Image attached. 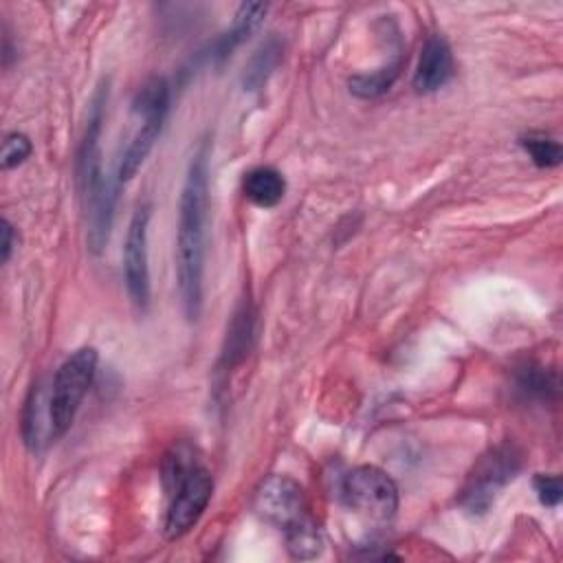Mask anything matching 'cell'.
<instances>
[{"label":"cell","mask_w":563,"mask_h":563,"mask_svg":"<svg viewBox=\"0 0 563 563\" xmlns=\"http://www.w3.org/2000/svg\"><path fill=\"white\" fill-rule=\"evenodd\" d=\"M163 489L170 500L163 533L165 539L176 541L190 533L208 511L214 493V480L203 464H197L192 472H187L183 478Z\"/></svg>","instance_id":"cell-7"},{"label":"cell","mask_w":563,"mask_h":563,"mask_svg":"<svg viewBox=\"0 0 563 563\" xmlns=\"http://www.w3.org/2000/svg\"><path fill=\"white\" fill-rule=\"evenodd\" d=\"M268 8L262 5V3H245L238 8L236 12V18H234V25L227 34H223L216 42H214V49H212V60L214 62H225L262 23V18L266 16Z\"/></svg>","instance_id":"cell-11"},{"label":"cell","mask_w":563,"mask_h":563,"mask_svg":"<svg viewBox=\"0 0 563 563\" xmlns=\"http://www.w3.org/2000/svg\"><path fill=\"white\" fill-rule=\"evenodd\" d=\"M32 150H34V146H32L27 135L10 133L5 137V141H3V154H0V165H3V170L18 167V165H23L29 159Z\"/></svg>","instance_id":"cell-20"},{"label":"cell","mask_w":563,"mask_h":563,"mask_svg":"<svg viewBox=\"0 0 563 563\" xmlns=\"http://www.w3.org/2000/svg\"><path fill=\"white\" fill-rule=\"evenodd\" d=\"M350 511L372 524H390L399 511V487L384 468L363 464L352 468L341 487Z\"/></svg>","instance_id":"cell-6"},{"label":"cell","mask_w":563,"mask_h":563,"mask_svg":"<svg viewBox=\"0 0 563 563\" xmlns=\"http://www.w3.org/2000/svg\"><path fill=\"white\" fill-rule=\"evenodd\" d=\"M98 361L100 356L96 348H79L58 367L49 392V418L53 438H60L71 429L77 410L88 388L92 386V379H96Z\"/></svg>","instance_id":"cell-5"},{"label":"cell","mask_w":563,"mask_h":563,"mask_svg":"<svg viewBox=\"0 0 563 563\" xmlns=\"http://www.w3.org/2000/svg\"><path fill=\"white\" fill-rule=\"evenodd\" d=\"M401 68H403V62L395 60L392 64L374 71V73L354 75L350 79V92L361 100H377V98L386 96V92L392 88V84L401 75Z\"/></svg>","instance_id":"cell-14"},{"label":"cell","mask_w":563,"mask_h":563,"mask_svg":"<svg viewBox=\"0 0 563 563\" xmlns=\"http://www.w3.org/2000/svg\"><path fill=\"white\" fill-rule=\"evenodd\" d=\"M520 146L524 148V152L533 159V163L537 167H556L563 159V150L561 143L546 137V135H528L520 141Z\"/></svg>","instance_id":"cell-19"},{"label":"cell","mask_w":563,"mask_h":563,"mask_svg":"<svg viewBox=\"0 0 563 563\" xmlns=\"http://www.w3.org/2000/svg\"><path fill=\"white\" fill-rule=\"evenodd\" d=\"M453 73V53L442 36H431L421 49L418 66L414 73V88L423 96L442 88Z\"/></svg>","instance_id":"cell-10"},{"label":"cell","mask_w":563,"mask_h":563,"mask_svg":"<svg viewBox=\"0 0 563 563\" xmlns=\"http://www.w3.org/2000/svg\"><path fill=\"white\" fill-rule=\"evenodd\" d=\"M285 535H287V548L296 559H304V561L317 559L324 550V535L320 524L313 520V515Z\"/></svg>","instance_id":"cell-15"},{"label":"cell","mask_w":563,"mask_h":563,"mask_svg":"<svg viewBox=\"0 0 563 563\" xmlns=\"http://www.w3.org/2000/svg\"><path fill=\"white\" fill-rule=\"evenodd\" d=\"M242 192L253 205H258L262 210H271L282 199H285L287 180L275 167H268V165L253 167L251 172L245 174Z\"/></svg>","instance_id":"cell-12"},{"label":"cell","mask_w":563,"mask_h":563,"mask_svg":"<svg viewBox=\"0 0 563 563\" xmlns=\"http://www.w3.org/2000/svg\"><path fill=\"white\" fill-rule=\"evenodd\" d=\"M517 386L535 399H550L556 392V379L541 365H526L517 372Z\"/></svg>","instance_id":"cell-18"},{"label":"cell","mask_w":563,"mask_h":563,"mask_svg":"<svg viewBox=\"0 0 563 563\" xmlns=\"http://www.w3.org/2000/svg\"><path fill=\"white\" fill-rule=\"evenodd\" d=\"M210 210V143L205 141L187 167L178 205L176 277L185 317L199 322L203 313V275Z\"/></svg>","instance_id":"cell-1"},{"label":"cell","mask_w":563,"mask_h":563,"mask_svg":"<svg viewBox=\"0 0 563 563\" xmlns=\"http://www.w3.org/2000/svg\"><path fill=\"white\" fill-rule=\"evenodd\" d=\"M279 58H282V45L275 38H271L253 55V60L245 73V86H249V90H258L266 82L271 71L277 66Z\"/></svg>","instance_id":"cell-17"},{"label":"cell","mask_w":563,"mask_h":563,"mask_svg":"<svg viewBox=\"0 0 563 563\" xmlns=\"http://www.w3.org/2000/svg\"><path fill=\"white\" fill-rule=\"evenodd\" d=\"M107 102H109V86H100L98 96L92 98V104H90L88 126H86L84 141L79 148V159H77V178L82 187V197L86 205V223H88L86 240H88V249L96 255H100L109 245L115 201H117L115 185L102 172L100 137H102Z\"/></svg>","instance_id":"cell-2"},{"label":"cell","mask_w":563,"mask_h":563,"mask_svg":"<svg viewBox=\"0 0 563 563\" xmlns=\"http://www.w3.org/2000/svg\"><path fill=\"white\" fill-rule=\"evenodd\" d=\"M170 109V86L163 77L148 79L133 102V111L139 117V128L133 135L128 148L124 150L117 167L120 183H128L146 163L154 143L161 137L165 117Z\"/></svg>","instance_id":"cell-3"},{"label":"cell","mask_w":563,"mask_h":563,"mask_svg":"<svg viewBox=\"0 0 563 563\" xmlns=\"http://www.w3.org/2000/svg\"><path fill=\"white\" fill-rule=\"evenodd\" d=\"M522 468V451L511 445H498L487 451L468 474L462 491L460 506L468 515H485L496 504L498 496L517 478Z\"/></svg>","instance_id":"cell-4"},{"label":"cell","mask_w":563,"mask_h":563,"mask_svg":"<svg viewBox=\"0 0 563 563\" xmlns=\"http://www.w3.org/2000/svg\"><path fill=\"white\" fill-rule=\"evenodd\" d=\"M23 429H25V442L32 451H40L45 442L53 440L51 418H49V397L45 401V388L40 384L32 390V397L27 401Z\"/></svg>","instance_id":"cell-13"},{"label":"cell","mask_w":563,"mask_h":563,"mask_svg":"<svg viewBox=\"0 0 563 563\" xmlns=\"http://www.w3.org/2000/svg\"><path fill=\"white\" fill-rule=\"evenodd\" d=\"M0 234H3V262H10L16 247V232L8 218H3V229H0Z\"/></svg>","instance_id":"cell-22"},{"label":"cell","mask_w":563,"mask_h":563,"mask_svg":"<svg viewBox=\"0 0 563 563\" xmlns=\"http://www.w3.org/2000/svg\"><path fill=\"white\" fill-rule=\"evenodd\" d=\"M253 337V313L245 306L236 313L234 324L227 333V348H225V363L234 365L245 359L249 352V341Z\"/></svg>","instance_id":"cell-16"},{"label":"cell","mask_w":563,"mask_h":563,"mask_svg":"<svg viewBox=\"0 0 563 563\" xmlns=\"http://www.w3.org/2000/svg\"><path fill=\"white\" fill-rule=\"evenodd\" d=\"M253 506L266 524L285 533L293 530L311 517L302 485L289 476L266 478L255 491Z\"/></svg>","instance_id":"cell-8"},{"label":"cell","mask_w":563,"mask_h":563,"mask_svg":"<svg viewBox=\"0 0 563 563\" xmlns=\"http://www.w3.org/2000/svg\"><path fill=\"white\" fill-rule=\"evenodd\" d=\"M152 208L141 205L130 218L126 247H124V277L133 304L146 311L150 304V255H148V229Z\"/></svg>","instance_id":"cell-9"},{"label":"cell","mask_w":563,"mask_h":563,"mask_svg":"<svg viewBox=\"0 0 563 563\" xmlns=\"http://www.w3.org/2000/svg\"><path fill=\"white\" fill-rule=\"evenodd\" d=\"M535 491H537L539 502L543 506H548V509H554L561 502V496H563L559 476H543V474H539L535 478Z\"/></svg>","instance_id":"cell-21"}]
</instances>
